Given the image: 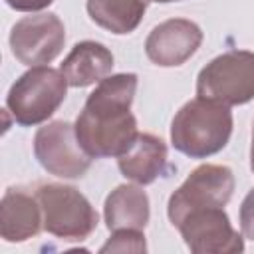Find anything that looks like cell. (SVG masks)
<instances>
[{"instance_id": "cell-1", "label": "cell", "mask_w": 254, "mask_h": 254, "mask_svg": "<svg viewBox=\"0 0 254 254\" xmlns=\"http://www.w3.org/2000/svg\"><path fill=\"white\" fill-rule=\"evenodd\" d=\"M137 73H111L87 95L73 127L79 145L91 159L119 157L139 135L131 113Z\"/></svg>"}, {"instance_id": "cell-2", "label": "cell", "mask_w": 254, "mask_h": 254, "mask_svg": "<svg viewBox=\"0 0 254 254\" xmlns=\"http://www.w3.org/2000/svg\"><path fill=\"white\" fill-rule=\"evenodd\" d=\"M232 125L228 105L196 95L175 113L171 121V145L190 159H206L228 145Z\"/></svg>"}, {"instance_id": "cell-3", "label": "cell", "mask_w": 254, "mask_h": 254, "mask_svg": "<svg viewBox=\"0 0 254 254\" xmlns=\"http://www.w3.org/2000/svg\"><path fill=\"white\" fill-rule=\"evenodd\" d=\"M67 79L62 69L34 65L24 71L8 89L6 109L22 127H34L48 121L67 95Z\"/></svg>"}, {"instance_id": "cell-4", "label": "cell", "mask_w": 254, "mask_h": 254, "mask_svg": "<svg viewBox=\"0 0 254 254\" xmlns=\"http://www.w3.org/2000/svg\"><path fill=\"white\" fill-rule=\"evenodd\" d=\"M44 214V230L65 242H81L97 228L99 216L75 187L42 183L34 189Z\"/></svg>"}, {"instance_id": "cell-5", "label": "cell", "mask_w": 254, "mask_h": 254, "mask_svg": "<svg viewBox=\"0 0 254 254\" xmlns=\"http://www.w3.org/2000/svg\"><path fill=\"white\" fill-rule=\"evenodd\" d=\"M196 95L234 107L254 99V52L228 50L196 75Z\"/></svg>"}, {"instance_id": "cell-6", "label": "cell", "mask_w": 254, "mask_h": 254, "mask_svg": "<svg viewBox=\"0 0 254 254\" xmlns=\"http://www.w3.org/2000/svg\"><path fill=\"white\" fill-rule=\"evenodd\" d=\"M234 192V173L226 165H200L185 183L169 196L167 216L171 224H177L192 210L198 208H224Z\"/></svg>"}, {"instance_id": "cell-7", "label": "cell", "mask_w": 254, "mask_h": 254, "mask_svg": "<svg viewBox=\"0 0 254 254\" xmlns=\"http://www.w3.org/2000/svg\"><path fill=\"white\" fill-rule=\"evenodd\" d=\"M34 157L44 171L60 179H81L93 161L79 145L75 127L64 119L50 121L36 131Z\"/></svg>"}, {"instance_id": "cell-8", "label": "cell", "mask_w": 254, "mask_h": 254, "mask_svg": "<svg viewBox=\"0 0 254 254\" xmlns=\"http://www.w3.org/2000/svg\"><path fill=\"white\" fill-rule=\"evenodd\" d=\"M65 44L64 22L54 12H34L20 18L10 30L12 56L24 65H48Z\"/></svg>"}, {"instance_id": "cell-9", "label": "cell", "mask_w": 254, "mask_h": 254, "mask_svg": "<svg viewBox=\"0 0 254 254\" xmlns=\"http://www.w3.org/2000/svg\"><path fill=\"white\" fill-rule=\"evenodd\" d=\"M187 248L194 254H236L244 250L242 232L232 228L224 208H198L189 212L179 224Z\"/></svg>"}, {"instance_id": "cell-10", "label": "cell", "mask_w": 254, "mask_h": 254, "mask_svg": "<svg viewBox=\"0 0 254 254\" xmlns=\"http://www.w3.org/2000/svg\"><path fill=\"white\" fill-rule=\"evenodd\" d=\"M202 30L187 18H169L157 24L147 40L145 54L159 67H177L189 62L202 44Z\"/></svg>"}, {"instance_id": "cell-11", "label": "cell", "mask_w": 254, "mask_h": 254, "mask_svg": "<svg viewBox=\"0 0 254 254\" xmlns=\"http://www.w3.org/2000/svg\"><path fill=\"white\" fill-rule=\"evenodd\" d=\"M121 175L141 187L155 183L169 173V149L167 143L153 133H139L131 147L117 157Z\"/></svg>"}, {"instance_id": "cell-12", "label": "cell", "mask_w": 254, "mask_h": 254, "mask_svg": "<svg viewBox=\"0 0 254 254\" xmlns=\"http://www.w3.org/2000/svg\"><path fill=\"white\" fill-rule=\"evenodd\" d=\"M44 228V214L36 194L24 189H8L0 202V236L18 244L34 238Z\"/></svg>"}, {"instance_id": "cell-13", "label": "cell", "mask_w": 254, "mask_h": 254, "mask_svg": "<svg viewBox=\"0 0 254 254\" xmlns=\"http://www.w3.org/2000/svg\"><path fill=\"white\" fill-rule=\"evenodd\" d=\"M151 216L149 196L141 185L115 187L103 204V218L109 232L115 230H145Z\"/></svg>"}, {"instance_id": "cell-14", "label": "cell", "mask_w": 254, "mask_h": 254, "mask_svg": "<svg viewBox=\"0 0 254 254\" xmlns=\"http://www.w3.org/2000/svg\"><path fill=\"white\" fill-rule=\"evenodd\" d=\"M60 69L65 75L69 87H87L111 75L113 54L99 42L83 40L71 48Z\"/></svg>"}, {"instance_id": "cell-15", "label": "cell", "mask_w": 254, "mask_h": 254, "mask_svg": "<svg viewBox=\"0 0 254 254\" xmlns=\"http://www.w3.org/2000/svg\"><path fill=\"white\" fill-rule=\"evenodd\" d=\"M149 0H87L85 8L99 28L125 36L131 34L143 20Z\"/></svg>"}, {"instance_id": "cell-16", "label": "cell", "mask_w": 254, "mask_h": 254, "mask_svg": "<svg viewBox=\"0 0 254 254\" xmlns=\"http://www.w3.org/2000/svg\"><path fill=\"white\" fill-rule=\"evenodd\" d=\"M99 252H147L143 230H115Z\"/></svg>"}, {"instance_id": "cell-17", "label": "cell", "mask_w": 254, "mask_h": 254, "mask_svg": "<svg viewBox=\"0 0 254 254\" xmlns=\"http://www.w3.org/2000/svg\"><path fill=\"white\" fill-rule=\"evenodd\" d=\"M240 232L244 238L254 242V189L248 190V194L244 196L242 204H240Z\"/></svg>"}, {"instance_id": "cell-18", "label": "cell", "mask_w": 254, "mask_h": 254, "mask_svg": "<svg viewBox=\"0 0 254 254\" xmlns=\"http://www.w3.org/2000/svg\"><path fill=\"white\" fill-rule=\"evenodd\" d=\"M12 10H16V12H30V14H34V12H42V10H46L54 0H4Z\"/></svg>"}, {"instance_id": "cell-19", "label": "cell", "mask_w": 254, "mask_h": 254, "mask_svg": "<svg viewBox=\"0 0 254 254\" xmlns=\"http://www.w3.org/2000/svg\"><path fill=\"white\" fill-rule=\"evenodd\" d=\"M250 169L254 173V123H252V143H250Z\"/></svg>"}, {"instance_id": "cell-20", "label": "cell", "mask_w": 254, "mask_h": 254, "mask_svg": "<svg viewBox=\"0 0 254 254\" xmlns=\"http://www.w3.org/2000/svg\"><path fill=\"white\" fill-rule=\"evenodd\" d=\"M149 2H157V4H171V2H179V0H149Z\"/></svg>"}]
</instances>
